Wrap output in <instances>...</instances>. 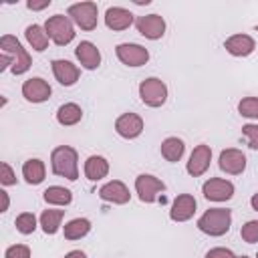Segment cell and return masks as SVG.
<instances>
[{
	"mask_svg": "<svg viewBox=\"0 0 258 258\" xmlns=\"http://www.w3.org/2000/svg\"><path fill=\"white\" fill-rule=\"evenodd\" d=\"M50 169L54 175L75 181L79 177V153L71 145H58L50 153Z\"/></svg>",
	"mask_w": 258,
	"mask_h": 258,
	"instance_id": "obj_1",
	"label": "cell"
},
{
	"mask_svg": "<svg viewBox=\"0 0 258 258\" xmlns=\"http://www.w3.org/2000/svg\"><path fill=\"white\" fill-rule=\"evenodd\" d=\"M230 226H232V212L228 208H210L198 218L200 232L214 236V238L228 234Z\"/></svg>",
	"mask_w": 258,
	"mask_h": 258,
	"instance_id": "obj_2",
	"label": "cell"
},
{
	"mask_svg": "<svg viewBox=\"0 0 258 258\" xmlns=\"http://www.w3.org/2000/svg\"><path fill=\"white\" fill-rule=\"evenodd\" d=\"M44 30L48 34V38L56 44V46H67L69 42L75 40V24L69 16L64 14H54V16H48L46 22H44Z\"/></svg>",
	"mask_w": 258,
	"mask_h": 258,
	"instance_id": "obj_3",
	"label": "cell"
},
{
	"mask_svg": "<svg viewBox=\"0 0 258 258\" xmlns=\"http://www.w3.org/2000/svg\"><path fill=\"white\" fill-rule=\"evenodd\" d=\"M0 52H6V54H10L12 58H14V64H12V73L14 75H24L28 69H30V64H32V58H30V54H28V50L20 44V40L16 38V36H12V34H4L2 38H0Z\"/></svg>",
	"mask_w": 258,
	"mask_h": 258,
	"instance_id": "obj_4",
	"label": "cell"
},
{
	"mask_svg": "<svg viewBox=\"0 0 258 258\" xmlns=\"http://www.w3.org/2000/svg\"><path fill=\"white\" fill-rule=\"evenodd\" d=\"M67 16L73 20L75 26H79L81 30L91 32L99 24V6L95 2H77V4L69 6Z\"/></svg>",
	"mask_w": 258,
	"mask_h": 258,
	"instance_id": "obj_5",
	"label": "cell"
},
{
	"mask_svg": "<svg viewBox=\"0 0 258 258\" xmlns=\"http://www.w3.org/2000/svg\"><path fill=\"white\" fill-rule=\"evenodd\" d=\"M139 99L143 105L157 109L167 101V85L157 77H147L139 83Z\"/></svg>",
	"mask_w": 258,
	"mask_h": 258,
	"instance_id": "obj_6",
	"label": "cell"
},
{
	"mask_svg": "<svg viewBox=\"0 0 258 258\" xmlns=\"http://www.w3.org/2000/svg\"><path fill=\"white\" fill-rule=\"evenodd\" d=\"M161 191H165V183L159 177L151 173H139L135 177V194L143 204H153Z\"/></svg>",
	"mask_w": 258,
	"mask_h": 258,
	"instance_id": "obj_7",
	"label": "cell"
},
{
	"mask_svg": "<svg viewBox=\"0 0 258 258\" xmlns=\"http://www.w3.org/2000/svg\"><path fill=\"white\" fill-rule=\"evenodd\" d=\"M115 54L117 58L125 64V67H143L149 60V50L137 42H121L115 46Z\"/></svg>",
	"mask_w": 258,
	"mask_h": 258,
	"instance_id": "obj_8",
	"label": "cell"
},
{
	"mask_svg": "<svg viewBox=\"0 0 258 258\" xmlns=\"http://www.w3.org/2000/svg\"><path fill=\"white\" fill-rule=\"evenodd\" d=\"M234 191H236L234 183L224 177H210L202 185V194L208 202H228L232 200Z\"/></svg>",
	"mask_w": 258,
	"mask_h": 258,
	"instance_id": "obj_9",
	"label": "cell"
},
{
	"mask_svg": "<svg viewBox=\"0 0 258 258\" xmlns=\"http://www.w3.org/2000/svg\"><path fill=\"white\" fill-rule=\"evenodd\" d=\"M210 163H212V147L206 143H200L189 153V159L185 163V171L191 177H200L210 169Z\"/></svg>",
	"mask_w": 258,
	"mask_h": 258,
	"instance_id": "obj_10",
	"label": "cell"
},
{
	"mask_svg": "<svg viewBox=\"0 0 258 258\" xmlns=\"http://www.w3.org/2000/svg\"><path fill=\"white\" fill-rule=\"evenodd\" d=\"M135 28L147 40H159L165 34V20L159 14H145L135 20Z\"/></svg>",
	"mask_w": 258,
	"mask_h": 258,
	"instance_id": "obj_11",
	"label": "cell"
},
{
	"mask_svg": "<svg viewBox=\"0 0 258 258\" xmlns=\"http://www.w3.org/2000/svg\"><path fill=\"white\" fill-rule=\"evenodd\" d=\"M20 91H22V97L28 103H44L52 95L50 85L42 77H30V79H26L22 83V89Z\"/></svg>",
	"mask_w": 258,
	"mask_h": 258,
	"instance_id": "obj_12",
	"label": "cell"
},
{
	"mask_svg": "<svg viewBox=\"0 0 258 258\" xmlns=\"http://www.w3.org/2000/svg\"><path fill=\"white\" fill-rule=\"evenodd\" d=\"M218 165L228 175H240L246 169V155L240 149H236V147L222 149L220 157H218Z\"/></svg>",
	"mask_w": 258,
	"mask_h": 258,
	"instance_id": "obj_13",
	"label": "cell"
},
{
	"mask_svg": "<svg viewBox=\"0 0 258 258\" xmlns=\"http://www.w3.org/2000/svg\"><path fill=\"white\" fill-rule=\"evenodd\" d=\"M198 208V202L191 194H179L173 198L171 208H169V220L171 222H187L194 218Z\"/></svg>",
	"mask_w": 258,
	"mask_h": 258,
	"instance_id": "obj_14",
	"label": "cell"
},
{
	"mask_svg": "<svg viewBox=\"0 0 258 258\" xmlns=\"http://www.w3.org/2000/svg\"><path fill=\"white\" fill-rule=\"evenodd\" d=\"M145 129L143 119L137 113H123L115 121V131L123 139H137Z\"/></svg>",
	"mask_w": 258,
	"mask_h": 258,
	"instance_id": "obj_15",
	"label": "cell"
},
{
	"mask_svg": "<svg viewBox=\"0 0 258 258\" xmlns=\"http://www.w3.org/2000/svg\"><path fill=\"white\" fill-rule=\"evenodd\" d=\"M99 198L103 202L123 206V204H127L131 200V194H129V187L121 179H111V181H107V183H103L99 187Z\"/></svg>",
	"mask_w": 258,
	"mask_h": 258,
	"instance_id": "obj_16",
	"label": "cell"
},
{
	"mask_svg": "<svg viewBox=\"0 0 258 258\" xmlns=\"http://www.w3.org/2000/svg\"><path fill=\"white\" fill-rule=\"evenodd\" d=\"M75 56H77L79 64L87 71H95L101 64V50L91 40H81L75 48Z\"/></svg>",
	"mask_w": 258,
	"mask_h": 258,
	"instance_id": "obj_17",
	"label": "cell"
},
{
	"mask_svg": "<svg viewBox=\"0 0 258 258\" xmlns=\"http://www.w3.org/2000/svg\"><path fill=\"white\" fill-rule=\"evenodd\" d=\"M133 22H135L133 12H129V10L123 8V6H109L107 12H105V26H107L109 30H115V32L127 30Z\"/></svg>",
	"mask_w": 258,
	"mask_h": 258,
	"instance_id": "obj_18",
	"label": "cell"
},
{
	"mask_svg": "<svg viewBox=\"0 0 258 258\" xmlns=\"http://www.w3.org/2000/svg\"><path fill=\"white\" fill-rule=\"evenodd\" d=\"M224 48H226V52L228 54H232V56H248V54H252L254 52V48H256V42H254V38L250 36V34H232V36H228L226 40H224Z\"/></svg>",
	"mask_w": 258,
	"mask_h": 258,
	"instance_id": "obj_19",
	"label": "cell"
},
{
	"mask_svg": "<svg viewBox=\"0 0 258 258\" xmlns=\"http://www.w3.org/2000/svg\"><path fill=\"white\" fill-rule=\"evenodd\" d=\"M52 75L62 87H73L81 77V69L77 64H73L71 60L54 58L52 60Z\"/></svg>",
	"mask_w": 258,
	"mask_h": 258,
	"instance_id": "obj_20",
	"label": "cell"
},
{
	"mask_svg": "<svg viewBox=\"0 0 258 258\" xmlns=\"http://www.w3.org/2000/svg\"><path fill=\"white\" fill-rule=\"evenodd\" d=\"M83 171L89 181H101L103 177L109 175V161L103 155H89Z\"/></svg>",
	"mask_w": 258,
	"mask_h": 258,
	"instance_id": "obj_21",
	"label": "cell"
},
{
	"mask_svg": "<svg viewBox=\"0 0 258 258\" xmlns=\"http://www.w3.org/2000/svg\"><path fill=\"white\" fill-rule=\"evenodd\" d=\"M22 177L26 183L30 185H38L44 181L46 177V165L42 159H36V157H30L22 163Z\"/></svg>",
	"mask_w": 258,
	"mask_h": 258,
	"instance_id": "obj_22",
	"label": "cell"
},
{
	"mask_svg": "<svg viewBox=\"0 0 258 258\" xmlns=\"http://www.w3.org/2000/svg\"><path fill=\"white\" fill-rule=\"evenodd\" d=\"M24 36H26V42L30 44V48H32V50L42 52V50H46V48H48L50 38H48V34H46V30H44V26H40V24H28V26H26V30H24Z\"/></svg>",
	"mask_w": 258,
	"mask_h": 258,
	"instance_id": "obj_23",
	"label": "cell"
},
{
	"mask_svg": "<svg viewBox=\"0 0 258 258\" xmlns=\"http://www.w3.org/2000/svg\"><path fill=\"white\" fill-rule=\"evenodd\" d=\"M161 155L165 161L169 163H177L181 157H183V151H185V143L179 139V137H165L161 141V147H159Z\"/></svg>",
	"mask_w": 258,
	"mask_h": 258,
	"instance_id": "obj_24",
	"label": "cell"
},
{
	"mask_svg": "<svg viewBox=\"0 0 258 258\" xmlns=\"http://www.w3.org/2000/svg\"><path fill=\"white\" fill-rule=\"evenodd\" d=\"M62 218H64V210L48 208V210H44V212L40 214L38 224H40V228H42L44 234L52 236V234H56V232L60 230V222H62Z\"/></svg>",
	"mask_w": 258,
	"mask_h": 258,
	"instance_id": "obj_25",
	"label": "cell"
},
{
	"mask_svg": "<svg viewBox=\"0 0 258 258\" xmlns=\"http://www.w3.org/2000/svg\"><path fill=\"white\" fill-rule=\"evenodd\" d=\"M83 119V109L81 105L77 103H64L56 109V121L58 125L62 127H71V125H77L79 121Z\"/></svg>",
	"mask_w": 258,
	"mask_h": 258,
	"instance_id": "obj_26",
	"label": "cell"
},
{
	"mask_svg": "<svg viewBox=\"0 0 258 258\" xmlns=\"http://www.w3.org/2000/svg\"><path fill=\"white\" fill-rule=\"evenodd\" d=\"M42 198L48 206H69L73 202V191L64 185H48L42 191Z\"/></svg>",
	"mask_w": 258,
	"mask_h": 258,
	"instance_id": "obj_27",
	"label": "cell"
},
{
	"mask_svg": "<svg viewBox=\"0 0 258 258\" xmlns=\"http://www.w3.org/2000/svg\"><path fill=\"white\" fill-rule=\"evenodd\" d=\"M91 232V220L87 218H73L62 226V234L67 240H81Z\"/></svg>",
	"mask_w": 258,
	"mask_h": 258,
	"instance_id": "obj_28",
	"label": "cell"
},
{
	"mask_svg": "<svg viewBox=\"0 0 258 258\" xmlns=\"http://www.w3.org/2000/svg\"><path fill=\"white\" fill-rule=\"evenodd\" d=\"M14 226H16V230H18L20 234L28 236V234H32L40 224H38V220H36V216H34L32 212H22V214L16 216Z\"/></svg>",
	"mask_w": 258,
	"mask_h": 258,
	"instance_id": "obj_29",
	"label": "cell"
},
{
	"mask_svg": "<svg viewBox=\"0 0 258 258\" xmlns=\"http://www.w3.org/2000/svg\"><path fill=\"white\" fill-rule=\"evenodd\" d=\"M238 113L246 119H256L258 121V97H244L238 103Z\"/></svg>",
	"mask_w": 258,
	"mask_h": 258,
	"instance_id": "obj_30",
	"label": "cell"
},
{
	"mask_svg": "<svg viewBox=\"0 0 258 258\" xmlns=\"http://www.w3.org/2000/svg\"><path fill=\"white\" fill-rule=\"evenodd\" d=\"M240 236H242L244 242L256 244V242H258V220H248V222L240 228Z\"/></svg>",
	"mask_w": 258,
	"mask_h": 258,
	"instance_id": "obj_31",
	"label": "cell"
},
{
	"mask_svg": "<svg viewBox=\"0 0 258 258\" xmlns=\"http://www.w3.org/2000/svg\"><path fill=\"white\" fill-rule=\"evenodd\" d=\"M242 135L248 141V147L258 151V123H246L242 125Z\"/></svg>",
	"mask_w": 258,
	"mask_h": 258,
	"instance_id": "obj_32",
	"label": "cell"
},
{
	"mask_svg": "<svg viewBox=\"0 0 258 258\" xmlns=\"http://www.w3.org/2000/svg\"><path fill=\"white\" fill-rule=\"evenodd\" d=\"M4 258H30V248L26 244H12L6 248Z\"/></svg>",
	"mask_w": 258,
	"mask_h": 258,
	"instance_id": "obj_33",
	"label": "cell"
},
{
	"mask_svg": "<svg viewBox=\"0 0 258 258\" xmlns=\"http://www.w3.org/2000/svg\"><path fill=\"white\" fill-rule=\"evenodd\" d=\"M0 183L2 185H16V173L10 167V163H6V161L0 163Z\"/></svg>",
	"mask_w": 258,
	"mask_h": 258,
	"instance_id": "obj_34",
	"label": "cell"
},
{
	"mask_svg": "<svg viewBox=\"0 0 258 258\" xmlns=\"http://www.w3.org/2000/svg\"><path fill=\"white\" fill-rule=\"evenodd\" d=\"M206 258H238L230 248H224V246H216L212 250L206 252Z\"/></svg>",
	"mask_w": 258,
	"mask_h": 258,
	"instance_id": "obj_35",
	"label": "cell"
},
{
	"mask_svg": "<svg viewBox=\"0 0 258 258\" xmlns=\"http://www.w3.org/2000/svg\"><path fill=\"white\" fill-rule=\"evenodd\" d=\"M50 6V0H40V2H34V0H28L26 2V8L28 10H44Z\"/></svg>",
	"mask_w": 258,
	"mask_h": 258,
	"instance_id": "obj_36",
	"label": "cell"
},
{
	"mask_svg": "<svg viewBox=\"0 0 258 258\" xmlns=\"http://www.w3.org/2000/svg\"><path fill=\"white\" fill-rule=\"evenodd\" d=\"M0 198H2V208L0 212H6L10 208V198H8V191L6 189H0Z\"/></svg>",
	"mask_w": 258,
	"mask_h": 258,
	"instance_id": "obj_37",
	"label": "cell"
},
{
	"mask_svg": "<svg viewBox=\"0 0 258 258\" xmlns=\"http://www.w3.org/2000/svg\"><path fill=\"white\" fill-rule=\"evenodd\" d=\"M64 258H87V254L83 250H71L64 254Z\"/></svg>",
	"mask_w": 258,
	"mask_h": 258,
	"instance_id": "obj_38",
	"label": "cell"
},
{
	"mask_svg": "<svg viewBox=\"0 0 258 258\" xmlns=\"http://www.w3.org/2000/svg\"><path fill=\"white\" fill-rule=\"evenodd\" d=\"M250 206H252V210H256V212H258V191L250 198Z\"/></svg>",
	"mask_w": 258,
	"mask_h": 258,
	"instance_id": "obj_39",
	"label": "cell"
},
{
	"mask_svg": "<svg viewBox=\"0 0 258 258\" xmlns=\"http://www.w3.org/2000/svg\"><path fill=\"white\" fill-rule=\"evenodd\" d=\"M254 30H256V32H258V24H256V26H254Z\"/></svg>",
	"mask_w": 258,
	"mask_h": 258,
	"instance_id": "obj_40",
	"label": "cell"
},
{
	"mask_svg": "<svg viewBox=\"0 0 258 258\" xmlns=\"http://www.w3.org/2000/svg\"><path fill=\"white\" fill-rule=\"evenodd\" d=\"M242 258H248V256H242Z\"/></svg>",
	"mask_w": 258,
	"mask_h": 258,
	"instance_id": "obj_41",
	"label": "cell"
},
{
	"mask_svg": "<svg viewBox=\"0 0 258 258\" xmlns=\"http://www.w3.org/2000/svg\"><path fill=\"white\" fill-rule=\"evenodd\" d=\"M256 258H258V254H256Z\"/></svg>",
	"mask_w": 258,
	"mask_h": 258,
	"instance_id": "obj_42",
	"label": "cell"
}]
</instances>
